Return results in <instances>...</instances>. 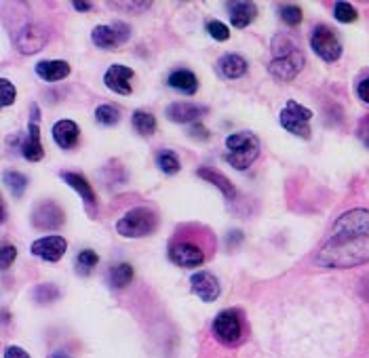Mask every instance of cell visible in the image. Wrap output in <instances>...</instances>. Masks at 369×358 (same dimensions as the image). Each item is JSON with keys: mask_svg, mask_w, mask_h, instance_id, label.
Wrapping results in <instances>:
<instances>
[{"mask_svg": "<svg viewBox=\"0 0 369 358\" xmlns=\"http://www.w3.org/2000/svg\"><path fill=\"white\" fill-rule=\"evenodd\" d=\"M319 268L346 270L369 262V236L355 238H329L314 257Z\"/></svg>", "mask_w": 369, "mask_h": 358, "instance_id": "obj_1", "label": "cell"}, {"mask_svg": "<svg viewBox=\"0 0 369 358\" xmlns=\"http://www.w3.org/2000/svg\"><path fill=\"white\" fill-rule=\"evenodd\" d=\"M270 51H272V60L268 64V72L272 78L281 82L294 80L306 66L304 53L287 34H277L270 43Z\"/></svg>", "mask_w": 369, "mask_h": 358, "instance_id": "obj_2", "label": "cell"}, {"mask_svg": "<svg viewBox=\"0 0 369 358\" xmlns=\"http://www.w3.org/2000/svg\"><path fill=\"white\" fill-rule=\"evenodd\" d=\"M260 156V140L255 133L249 131H238L226 138V162L230 167H234L236 171H245L249 169L255 158Z\"/></svg>", "mask_w": 369, "mask_h": 358, "instance_id": "obj_3", "label": "cell"}, {"mask_svg": "<svg viewBox=\"0 0 369 358\" xmlns=\"http://www.w3.org/2000/svg\"><path fill=\"white\" fill-rule=\"evenodd\" d=\"M158 228V215L150 207H136L116 221V232L123 238H144Z\"/></svg>", "mask_w": 369, "mask_h": 358, "instance_id": "obj_4", "label": "cell"}, {"mask_svg": "<svg viewBox=\"0 0 369 358\" xmlns=\"http://www.w3.org/2000/svg\"><path fill=\"white\" fill-rule=\"evenodd\" d=\"M169 262L180 266V268H199L207 259V249L203 242L186 238V234L177 232V236L169 242L167 249Z\"/></svg>", "mask_w": 369, "mask_h": 358, "instance_id": "obj_5", "label": "cell"}, {"mask_svg": "<svg viewBox=\"0 0 369 358\" xmlns=\"http://www.w3.org/2000/svg\"><path fill=\"white\" fill-rule=\"evenodd\" d=\"M211 331H214V335H216V340L220 344H224V346H236L243 340V333H245V325H243L241 312L234 310V308L221 310L220 314L214 318Z\"/></svg>", "mask_w": 369, "mask_h": 358, "instance_id": "obj_6", "label": "cell"}, {"mask_svg": "<svg viewBox=\"0 0 369 358\" xmlns=\"http://www.w3.org/2000/svg\"><path fill=\"white\" fill-rule=\"evenodd\" d=\"M310 118H312V112L294 99H290L285 104V108L281 110V116H279L281 127L295 138H302V140H310V133H312L310 131Z\"/></svg>", "mask_w": 369, "mask_h": 358, "instance_id": "obj_7", "label": "cell"}, {"mask_svg": "<svg viewBox=\"0 0 369 358\" xmlns=\"http://www.w3.org/2000/svg\"><path fill=\"white\" fill-rule=\"evenodd\" d=\"M310 49L327 64H334L342 57V43L338 34L327 26H316L310 34Z\"/></svg>", "mask_w": 369, "mask_h": 358, "instance_id": "obj_8", "label": "cell"}, {"mask_svg": "<svg viewBox=\"0 0 369 358\" xmlns=\"http://www.w3.org/2000/svg\"><path fill=\"white\" fill-rule=\"evenodd\" d=\"M369 232V211L368 209H353L340 215L331 228V238H355L368 236Z\"/></svg>", "mask_w": 369, "mask_h": 358, "instance_id": "obj_9", "label": "cell"}, {"mask_svg": "<svg viewBox=\"0 0 369 358\" xmlns=\"http://www.w3.org/2000/svg\"><path fill=\"white\" fill-rule=\"evenodd\" d=\"M131 36V28L125 21H114L112 26H97L91 32V40L97 49L110 51L119 45H125Z\"/></svg>", "mask_w": 369, "mask_h": 358, "instance_id": "obj_10", "label": "cell"}, {"mask_svg": "<svg viewBox=\"0 0 369 358\" xmlns=\"http://www.w3.org/2000/svg\"><path fill=\"white\" fill-rule=\"evenodd\" d=\"M66 221L64 209L55 203V201H43L34 207L32 211V225L36 230H60Z\"/></svg>", "mask_w": 369, "mask_h": 358, "instance_id": "obj_11", "label": "cell"}, {"mask_svg": "<svg viewBox=\"0 0 369 358\" xmlns=\"http://www.w3.org/2000/svg\"><path fill=\"white\" fill-rule=\"evenodd\" d=\"M66 249H68V240L64 236H43V238L34 240L30 247L34 257H38L43 262H51V264L60 262L64 257Z\"/></svg>", "mask_w": 369, "mask_h": 358, "instance_id": "obj_12", "label": "cell"}, {"mask_svg": "<svg viewBox=\"0 0 369 358\" xmlns=\"http://www.w3.org/2000/svg\"><path fill=\"white\" fill-rule=\"evenodd\" d=\"M47 40H49L47 32H45L43 28L34 26V23L23 26V28L17 32V36H15V45H17V49H19L23 55H34V53L43 51V47L47 45Z\"/></svg>", "mask_w": 369, "mask_h": 358, "instance_id": "obj_13", "label": "cell"}, {"mask_svg": "<svg viewBox=\"0 0 369 358\" xmlns=\"http://www.w3.org/2000/svg\"><path fill=\"white\" fill-rule=\"evenodd\" d=\"M207 112H209L207 106H199V104H190V101H173L165 108V116L177 125H188V123L201 121Z\"/></svg>", "mask_w": 369, "mask_h": 358, "instance_id": "obj_14", "label": "cell"}, {"mask_svg": "<svg viewBox=\"0 0 369 358\" xmlns=\"http://www.w3.org/2000/svg\"><path fill=\"white\" fill-rule=\"evenodd\" d=\"M190 289H192V293L201 301H207V303L209 301H216L221 293L220 281L211 272H207V270H199V272H194L190 276Z\"/></svg>", "mask_w": 369, "mask_h": 358, "instance_id": "obj_15", "label": "cell"}, {"mask_svg": "<svg viewBox=\"0 0 369 358\" xmlns=\"http://www.w3.org/2000/svg\"><path fill=\"white\" fill-rule=\"evenodd\" d=\"M133 76H136V72L131 70V68H127L123 64H114L104 74V82H106V86L110 91H114L119 95H131V91H133V84H131Z\"/></svg>", "mask_w": 369, "mask_h": 358, "instance_id": "obj_16", "label": "cell"}, {"mask_svg": "<svg viewBox=\"0 0 369 358\" xmlns=\"http://www.w3.org/2000/svg\"><path fill=\"white\" fill-rule=\"evenodd\" d=\"M60 177L72 188L74 192L80 196V201H84V205H87V209H93L95 205H97V196H95V190H93V186L89 184V179L84 177V175H80V173H74V171H62L60 173Z\"/></svg>", "mask_w": 369, "mask_h": 358, "instance_id": "obj_17", "label": "cell"}, {"mask_svg": "<svg viewBox=\"0 0 369 358\" xmlns=\"http://www.w3.org/2000/svg\"><path fill=\"white\" fill-rule=\"evenodd\" d=\"M21 154L26 160L30 162H38L45 158V147H43V142H40V127L38 123H30L28 125V133L21 142Z\"/></svg>", "mask_w": 369, "mask_h": 358, "instance_id": "obj_18", "label": "cell"}, {"mask_svg": "<svg viewBox=\"0 0 369 358\" xmlns=\"http://www.w3.org/2000/svg\"><path fill=\"white\" fill-rule=\"evenodd\" d=\"M228 11H230L232 28H238V30L247 28L258 17V4L255 2H247V0H238V2L228 4Z\"/></svg>", "mask_w": 369, "mask_h": 358, "instance_id": "obj_19", "label": "cell"}, {"mask_svg": "<svg viewBox=\"0 0 369 358\" xmlns=\"http://www.w3.org/2000/svg\"><path fill=\"white\" fill-rule=\"evenodd\" d=\"M216 66H218V72H220L221 78H226V80H236V78L245 76V74H247V68H249L247 60L241 57V55H236V53H226V55H221Z\"/></svg>", "mask_w": 369, "mask_h": 358, "instance_id": "obj_20", "label": "cell"}, {"mask_svg": "<svg viewBox=\"0 0 369 358\" xmlns=\"http://www.w3.org/2000/svg\"><path fill=\"white\" fill-rule=\"evenodd\" d=\"M167 84H169L173 91L182 93V95H194V93L199 91V78H197V74L186 70V68H180V70L171 72L169 78H167Z\"/></svg>", "mask_w": 369, "mask_h": 358, "instance_id": "obj_21", "label": "cell"}, {"mask_svg": "<svg viewBox=\"0 0 369 358\" xmlns=\"http://www.w3.org/2000/svg\"><path fill=\"white\" fill-rule=\"evenodd\" d=\"M53 133V142L57 143L62 150H72L78 143L80 138V131H78V125L74 121H57L51 129Z\"/></svg>", "mask_w": 369, "mask_h": 358, "instance_id": "obj_22", "label": "cell"}, {"mask_svg": "<svg viewBox=\"0 0 369 358\" xmlns=\"http://www.w3.org/2000/svg\"><path fill=\"white\" fill-rule=\"evenodd\" d=\"M34 70L38 78H43L47 82H57L70 74V64L62 62V60H45V62H38Z\"/></svg>", "mask_w": 369, "mask_h": 358, "instance_id": "obj_23", "label": "cell"}, {"mask_svg": "<svg viewBox=\"0 0 369 358\" xmlns=\"http://www.w3.org/2000/svg\"><path fill=\"white\" fill-rule=\"evenodd\" d=\"M197 175L203 177L205 181L214 184L221 194H224V198L232 201V198L236 196V190H234L232 181H230L224 173H220V171H214V169H209V167H201V169H197Z\"/></svg>", "mask_w": 369, "mask_h": 358, "instance_id": "obj_24", "label": "cell"}, {"mask_svg": "<svg viewBox=\"0 0 369 358\" xmlns=\"http://www.w3.org/2000/svg\"><path fill=\"white\" fill-rule=\"evenodd\" d=\"M131 281H133V268H131V264H125V262L123 264H116L108 272V285L112 286V289H125L127 285H131Z\"/></svg>", "mask_w": 369, "mask_h": 358, "instance_id": "obj_25", "label": "cell"}, {"mask_svg": "<svg viewBox=\"0 0 369 358\" xmlns=\"http://www.w3.org/2000/svg\"><path fill=\"white\" fill-rule=\"evenodd\" d=\"M154 162L165 175H175L182 169V162H180V158L173 150H158L156 156H154Z\"/></svg>", "mask_w": 369, "mask_h": 358, "instance_id": "obj_26", "label": "cell"}, {"mask_svg": "<svg viewBox=\"0 0 369 358\" xmlns=\"http://www.w3.org/2000/svg\"><path fill=\"white\" fill-rule=\"evenodd\" d=\"M131 125L142 138H150L156 131V118H154V114H150L146 110H136L131 114Z\"/></svg>", "mask_w": 369, "mask_h": 358, "instance_id": "obj_27", "label": "cell"}, {"mask_svg": "<svg viewBox=\"0 0 369 358\" xmlns=\"http://www.w3.org/2000/svg\"><path fill=\"white\" fill-rule=\"evenodd\" d=\"M95 121L101 127H114L121 121V110L112 104H104L95 110Z\"/></svg>", "mask_w": 369, "mask_h": 358, "instance_id": "obj_28", "label": "cell"}, {"mask_svg": "<svg viewBox=\"0 0 369 358\" xmlns=\"http://www.w3.org/2000/svg\"><path fill=\"white\" fill-rule=\"evenodd\" d=\"M4 184H6V188L11 190V194H13L15 198H21L30 181H28V177H26L23 173H19V171H6V173H4Z\"/></svg>", "mask_w": 369, "mask_h": 358, "instance_id": "obj_29", "label": "cell"}, {"mask_svg": "<svg viewBox=\"0 0 369 358\" xmlns=\"http://www.w3.org/2000/svg\"><path fill=\"white\" fill-rule=\"evenodd\" d=\"M97 262H99V257H97V253L95 251H91V249H82L78 255H76V272L78 274H82V276H87V274H91L93 272V268L97 266Z\"/></svg>", "mask_w": 369, "mask_h": 358, "instance_id": "obj_30", "label": "cell"}, {"mask_svg": "<svg viewBox=\"0 0 369 358\" xmlns=\"http://www.w3.org/2000/svg\"><path fill=\"white\" fill-rule=\"evenodd\" d=\"M334 17L340 21V23H353L357 21V9L351 4V2H336L334 6Z\"/></svg>", "mask_w": 369, "mask_h": 358, "instance_id": "obj_31", "label": "cell"}, {"mask_svg": "<svg viewBox=\"0 0 369 358\" xmlns=\"http://www.w3.org/2000/svg\"><path fill=\"white\" fill-rule=\"evenodd\" d=\"M60 297V289L55 285H38L36 286V291H34V299L38 301V303H51V301H55Z\"/></svg>", "mask_w": 369, "mask_h": 358, "instance_id": "obj_32", "label": "cell"}, {"mask_svg": "<svg viewBox=\"0 0 369 358\" xmlns=\"http://www.w3.org/2000/svg\"><path fill=\"white\" fill-rule=\"evenodd\" d=\"M15 97H17L15 84H13L9 78H2V80H0V104H2V108L13 106V104H15Z\"/></svg>", "mask_w": 369, "mask_h": 358, "instance_id": "obj_33", "label": "cell"}, {"mask_svg": "<svg viewBox=\"0 0 369 358\" xmlns=\"http://www.w3.org/2000/svg\"><path fill=\"white\" fill-rule=\"evenodd\" d=\"M281 19L283 23H287L290 28H295L302 23V9L295 4H283L281 6Z\"/></svg>", "mask_w": 369, "mask_h": 358, "instance_id": "obj_34", "label": "cell"}, {"mask_svg": "<svg viewBox=\"0 0 369 358\" xmlns=\"http://www.w3.org/2000/svg\"><path fill=\"white\" fill-rule=\"evenodd\" d=\"M207 32H209V36H211L214 40H220V43L230 38V28H228L226 23L218 21V19L207 21Z\"/></svg>", "mask_w": 369, "mask_h": 358, "instance_id": "obj_35", "label": "cell"}, {"mask_svg": "<svg viewBox=\"0 0 369 358\" xmlns=\"http://www.w3.org/2000/svg\"><path fill=\"white\" fill-rule=\"evenodd\" d=\"M15 257H17V249L13 245H4L2 251H0V266H2V270H9L13 266Z\"/></svg>", "mask_w": 369, "mask_h": 358, "instance_id": "obj_36", "label": "cell"}, {"mask_svg": "<svg viewBox=\"0 0 369 358\" xmlns=\"http://www.w3.org/2000/svg\"><path fill=\"white\" fill-rule=\"evenodd\" d=\"M357 138L361 140V143L369 147V114L359 123V127H357Z\"/></svg>", "mask_w": 369, "mask_h": 358, "instance_id": "obj_37", "label": "cell"}, {"mask_svg": "<svg viewBox=\"0 0 369 358\" xmlns=\"http://www.w3.org/2000/svg\"><path fill=\"white\" fill-rule=\"evenodd\" d=\"M188 133H190V138L201 140V142H203V140H209V131H207L203 125H194V127H190V131H188Z\"/></svg>", "mask_w": 369, "mask_h": 358, "instance_id": "obj_38", "label": "cell"}, {"mask_svg": "<svg viewBox=\"0 0 369 358\" xmlns=\"http://www.w3.org/2000/svg\"><path fill=\"white\" fill-rule=\"evenodd\" d=\"M4 358H30V357H28V352H26L23 348H19V346H9V348L4 350Z\"/></svg>", "mask_w": 369, "mask_h": 358, "instance_id": "obj_39", "label": "cell"}, {"mask_svg": "<svg viewBox=\"0 0 369 358\" xmlns=\"http://www.w3.org/2000/svg\"><path fill=\"white\" fill-rule=\"evenodd\" d=\"M357 95H359V99H363L365 104H369V76L359 82V86H357Z\"/></svg>", "mask_w": 369, "mask_h": 358, "instance_id": "obj_40", "label": "cell"}, {"mask_svg": "<svg viewBox=\"0 0 369 358\" xmlns=\"http://www.w3.org/2000/svg\"><path fill=\"white\" fill-rule=\"evenodd\" d=\"M359 295H361L365 301H369V274L361 279V285H359Z\"/></svg>", "mask_w": 369, "mask_h": 358, "instance_id": "obj_41", "label": "cell"}, {"mask_svg": "<svg viewBox=\"0 0 369 358\" xmlns=\"http://www.w3.org/2000/svg\"><path fill=\"white\" fill-rule=\"evenodd\" d=\"M91 2H74V9L76 11H80V13H84V11H91Z\"/></svg>", "mask_w": 369, "mask_h": 358, "instance_id": "obj_42", "label": "cell"}, {"mask_svg": "<svg viewBox=\"0 0 369 358\" xmlns=\"http://www.w3.org/2000/svg\"><path fill=\"white\" fill-rule=\"evenodd\" d=\"M51 358H72V357H70V354H66V352H55V354H53Z\"/></svg>", "mask_w": 369, "mask_h": 358, "instance_id": "obj_43", "label": "cell"}]
</instances>
